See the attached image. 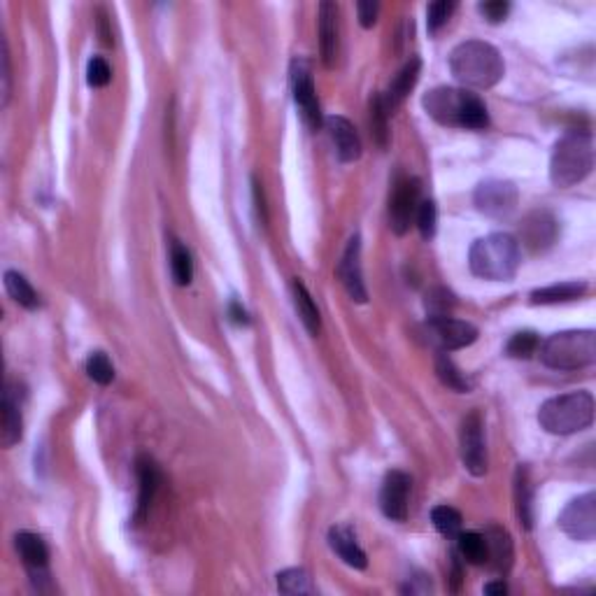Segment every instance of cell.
Here are the masks:
<instances>
[{
  "instance_id": "1",
  "label": "cell",
  "mask_w": 596,
  "mask_h": 596,
  "mask_svg": "<svg viewBox=\"0 0 596 596\" xmlns=\"http://www.w3.org/2000/svg\"><path fill=\"white\" fill-rule=\"evenodd\" d=\"M450 70L454 79L469 89H491L506 75V64L494 45L466 40L450 54Z\"/></svg>"
},
{
  "instance_id": "2",
  "label": "cell",
  "mask_w": 596,
  "mask_h": 596,
  "mask_svg": "<svg viewBox=\"0 0 596 596\" xmlns=\"http://www.w3.org/2000/svg\"><path fill=\"white\" fill-rule=\"evenodd\" d=\"M422 106L427 115L439 124H443V126L470 128V131H480V128L490 126V115H487L485 103L466 89L439 86V89L429 91L424 96Z\"/></svg>"
},
{
  "instance_id": "3",
  "label": "cell",
  "mask_w": 596,
  "mask_h": 596,
  "mask_svg": "<svg viewBox=\"0 0 596 596\" xmlns=\"http://www.w3.org/2000/svg\"><path fill=\"white\" fill-rule=\"evenodd\" d=\"M470 273L490 282H508L522 266V249L510 233H491L475 240L469 252Z\"/></svg>"
},
{
  "instance_id": "4",
  "label": "cell",
  "mask_w": 596,
  "mask_h": 596,
  "mask_svg": "<svg viewBox=\"0 0 596 596\" xmlns=\"http://www.w3.org/2000/svg\"><path fill=\"white\" fill-rule=\"evenodd\" d=\"M594 168V140L587 131H569L557 140L550 158V180L560 189L581 185Z\"/></svg>"
},
{
  "instance_id": "5",
  "label": "cell",
  "mask_w": 596,
  "mask_h": 596,
  "mask_svg": "<svg viewBox=\"0 0 596 596\" xmlns=\"http://www.w3.org/2000/svg\"><path fill=\"white\" fill-rule=\"evenodd\" d=\"M591 422H594V396L585 389L552 396L539 410V424L552 436L585 431Z\"/></svg>"
},
{
  "instance_id": "6",
  "label": "cell",
  "mask_w": 596,
  "mask_h": 596,
  "mask_svg": "<svg viewBox=\"0 0 596 596\" xmlns=\"http://www.w3.org/2000/svg\"><path fill=\"white\" fill-rule=\"evenodd\" d=\"M540 361L552 370H581L596 361V333L591 328L560 331L539 348Z\"/></svg>"
},
{
  "instance_id": "7",
  "label": "cell",
  "mask_w": 596,
  "mask_h": 596,
  "mask_svg": "<svg viewBox=\"0 0 596 596\" xmlns=\"http://www.w3.org/2000/svg\"><path fill=\"white\" fill-rule=\"evenodd\" d=\"M460 445H461V461L464 469L475 478H482L487 473V445H485V422L478 410L469 412L461 422L460 431Z\"/></svg>"
},
{
  "instance_id": "8",
  "label": "cell",
  "mask_w": 596,
  "mask_h": 596,
  "mask_svg": "<svg viewBox=\"0 0 596 596\" xmlns=\"http://www.w3.org/2000/svg\"><path fill=\"white\" fill-rule=\"evenodd\" d=\"M560 529L578 543H591L596 539V494L578 496L560 515Z\"/></svg>"
},
{
  "instance_id": "9",
  "label": "cell",
  "mask_w": 596,
  "mask_h": 596,
  "mask_svg": "<svg viewBox=\"0 0 596 596\" xmlns=\"http://www.w3.org/2000/svg\"><path fill=\"white\" fill-rule=\"evenodd\" d=\"M475 207L491 219H508L518 210V187L508 180H485L473 194Z\"/></svg>"
},
{
  "instance_id": "10",
  "label": "cell",
  "mask_w": 596,
  "mask_h": 596,
  "mask_svg": "<svg viewBox=\"0 0 596 596\" xmlns=\"http://www.w3.org/2000/svg\"><path fill=\"white\" fill-rule=\"evenodd\" d=\"M419 180L417 177H403L396 182L389 198V227L396 236H406L410 224L415 222L417 207H419Z\"/></svg>"
},
{
  "instance_id": "11",
  "label": "cell",
  "mask_w": 596,
  "mask_h": 596,
  "mask_svg": "<svg viewBox=\"0 0 596 596\" xmlns=\"http://www.w3.org/2000/svg\"><path fill=\"white\" fill-rule=\"evenodd\" d=\"M291 91H294V103L301 112L303 122L310 131H317V128L324 124L322 116V106H319V98H317L315 82H312V73L303 61H294V70H291Z\"/></svg>"
},
{
  "instance_id": "12",
  "label": "cell",
  "mask_w": 596,
  "mask_h": 596,
  "mask_svg": "<svg viewBox=\"0 0 596 596\" xmlns=\"http://www.w3.org/2000/svg\"><path fill=\"white\" fill-rule=\"evenodd\" d=\"M557 236H560V222L554 219L552 212L533 210L522 219L518 243H522V247H527L529 252L539 254L552 247Z\"/></svg>"
},
{
  "instance_id": "13",
  "label": "cell",
  "mask_w": 596,
  "mask_h": 596,
  "mask_svg": "<svg viewBox=\"0 0 596 596\" xmlns=\"http://www.w3.org/2000/svg\"><path fill=\"white\" fill-rule=\"evenodd\" d=\"M429 336L433 343H439L440 352H454V349H464L478 340V328L473 324L464 322V319H454V317H436L429 319Z\"/></svg>"
},
{
  "instance_id": "14",
  "label": "cell",
  "mask_w": 596,
  "mask_h": 596,
  "mask_svg": "<svg viewBox=\"0 0 596 596\" xmlns=\"http://www.w3.org/2000/svg\"><path fill=\"white\" fill-rule=\"evenodd\" d=\"M410 475L403 470H389L382 480L380 508L391 522H406L408 501H410Z\"/></svg>"
},
{
  "instance_id": "15",
  "label": "cell",
  "mask_w": 596,
  "mask_h": 596,
  "mask_svg": "<svg viewBox=\"0 0 596 596\" xmlns=\"http://www.w3.org/2000/svg\"><path fill=\"white\" fill-rule=\"evenodd\" d=\"M338 278L343 282L345 291L354 303L369 301V291L364 285V273H361V237L354 233L349 237L348 247L343 252V259L338 264Z\"/></svg>"
},
{
  "instance_id": "16",
  "label": "cell",
  "mask_w": 596,
  "mask_h": 596,
  "mask_svg": "<svg viewBox=\"0 0 596 596\" xmlns=\"http://www.w3.org/2000/svg\"><path fill=\"white\" fill-rule=\"evenodd\" d=\"M15 548L22 557L24 566H26L31 581L35 582L37 587L47 582L49 578V550L45 545V540L37 536V533L31 531H19L15 536Z\"/></svg>"
},
{
  "instance_id": "17",
  "label": "cell",
  "mask_w": 596,
  "mask_h": 596,
  "mask_svg": "<svg viewBox=\"0 0 596 596\" xmlns=\"http://www.w3.org/2000/svg\"><path fill=\"white\" fill-rule=\"evenodd\" d=\"M136 475H137V506H136V524H140L145 520V515L149 512V506H152L154 496H157L158 485H161V470H158L157 461L152 457H137L136 461Z\"/></svg>"
},
{
  "instance_id": "18",
  "label": "cell",
  "mask_w": 596,
  "mask_h": 596,
  "mask_svg": "<svg viewBox=\"0 0 596 596\" xmlns=\"http://www.w3.org/2000/svg\"><path fill=\"white\" fill-rule=\"evenodd\" d=\"M328 136L336 145V154L343 164H354L361 157V140L357 136V128L352 126L349 119L340 115H333L327 119Z\"/></svg>"
},
{
  "instance_id": "19",
  "label": "cell",
  "mask_w": 596,
  "mask_h": 596,
  "mask_svg": "<svg viewBox=\"0 0 596 596\" xmlns=\"http://www.w3.org/2000/svg\"><path fill=\"white\" fill-rule=\"evenodd\" d=\"M485 543H487V561L494 573L506 575L508 571L512 569V557H515V550H512V539L510 533L503 527H490L485 533Z\"/></svg>"
},
{
  "instance_id": "20",
  "label": "cell",
  "mask_w": 596,
  "mask_h": 596,
  "mask_svg": "<svg viewBox=\"0 0 596 596\" xmlns=\"http://www.w3.org/2000/svg\"><path fill=\"white\" fill-rule=\"evenodd\" d=\"M24 436V417L19 394L12 382H7L3 391V429H0V440L5 448H15Z\"/></svg>"
},
{
  "instance_id": "21",
  "label": "cell",
  "mask_w": 596,
  "mask_h": 596,
  "mask_svg": "<svg viewBox=\"0 0 596 596\" xmlns=\"http://www.w3.org/2000/svg\"><path fill=\"white\" fill-rule=\"evenodd\" d=\"M319 49H322V61L327 68H333L338 58V5L322 3L319 5Z\"/></svg>"
},
{
  "instance_id": "22",
  "label": "cell",
  "mask_w": 596,
  "mask_h": 596,
  "mask_svg": "<svg viewBox=\"0 0 596 596\" xmlns=\"http://www.w3.org/2000/svg\"><path fill=\"white\" fill-rule=\"evenodd\" d=\"M419 70H422V61H419L417 56H412L410 61H408V64L399 70V75H396L394 82L389 85L387 94L382 96L385 110L389 112V115L396 110V107L401 106V103L408 98V94L415 89L417 79H419Z\"/></svg>"
},
{
  "instance_id": "23",
  "label": "cell",
  "mask_w": 596,
  "mask_h": 596,
  "mask_svg": "<svg viewBox=\"0 0 596 596\" xmlns=\"http://www.w3.org/2000/svg\"><path fill=\"white\" fill-rule=\"evenodd\" d=\"M328 545H331L333 552H336L345 564L352 566V569L364 571L366 566H369L366 552L359 548V543L354 539V533L349 531L348 527H331V531H328Z\"/></svg>"
},
{
  "instance_id": "24",
  "label": "cell",
  "mask_w": 596,
  "mask_h": 596,
  "mask_svg": "<svg viewBox=\"0 0 596 596\" xmlns=\"http://www.w3.org/2000/svg\"><path fill=\"white\" fill-rule=\"evenodd\" d=\"M515 508H518V520L527 531L533 527V485L531 475L524 464L515 470Z\"/></svg>"
},
{
  "instance_id": "25",
  "label": "cell",
  "mask_w": 596,
  "mask_h": 596,
  "mask_svg": "<svg viewBox=\"0 0 596 596\" xmlns=\"http://www.w3.org/2000/svg\"><path fill=\"white\" fill-rule=\"evenodd\" d=\"M291 296H294L296 312L301 317L306 331L310 333V336H317L319 328H322V317H319V310H317L315 301H312L310 291L306 289V285H303L301 280H294L291 282Z\"/></svg>"
},
{
  "instance_id": "26",
  "label": "cell",
  "mask_w": 596,
  "mask_h": 596,
  "mask_svg": "<svg viewBox=\"0 0 596 596\" xmlns=\"http://www.w3.org/2000/svg\"><path fill=\"white\" fill-rule=\"evenodd\" d=\"M582 294H587L585 282H561V285H550L533 291L531 303H536V306H554V303L575 301Z\"/></svg>"
},
{
  "instance_id": "27",
  "label": "cell",
  "mask_w": 596,
  "mask_h": 596,
  "mask_svg": "<svg viewBox=\"0 0 596 596\" xmlns=\"http://www.w3.org/2000/svg\"><path fill=\"white\" fill-rule=\"evenodd\" d=\"M5 289L12 301L28 308V310H35L37 303H40L37 291L33 289L31 282H28L22 273H16V270H7L5 273Z\"/></svg>"
},
{
  "instance_id": "28",
  "label": "cell",
  "mask_w": 596,
  "mask_h": 596,
  "mask_svg": "<svg viewBox=\"0 0 596 596\" xmlns=\"http://www.w3.org/2000/svg\"><path fill=\"white\" fill-rule=\"evenodd\" d=\"M457 552H460L461 560L469 561V564L482 566L487 561L485 536L478 531H460L457 533Z\"/></svg>"
},
{
  "instance_id": "29",
  "label": "cell",
  "mask_w": 596,
  "mask_h": 596,
  "mask_svg": "<svg viewBox=\"0 0 596 596\" xmlns=\"http://www.w3.org/2000/svg\"><path fill=\"white\" fill-rule=\"evenodd\" d=\"M389 112L385 110V103H382V94H375L370 98L369 106V124H370V136L378 143V147L385 149L387 143H389Z\"/></svg>"
},
{
  "instance_id": "30",
  "label": "cell",
  "mask_w": 596,
  "mask_h": 596,
  "mask_svg": "<svg viewBox=\"0 0 596 596\" xmlns=\"http://www.w3.org/2000/svg\"><path fill=\"white\" fill-rule=\"evenodd\" d=\"M278 590L289 596L317 594V587L312 585V578L306 569H287L278 573Z\"/></svg>"
},
{
  "instance_id": "31",
  "label": "cell",
  "mask_w": 596,
  "mask_h": 596,
  "mask_svg": "<svg viewBox=\"0 0 596 596\" xmlns=\"http://www.w3.org/2000/svg\"><path fill=\"white\" fill-rule=\"evenodd\" d=\"M436 373H439L440 382H443L448 389L460 391V394L470 391V380L466 378L464 373H461L460 369H457V364L450 359L448 352H440L439 357H436Z\"/></svg>"
},
{
  "instance_id": "32",
  "label": "cell",
  "mask_w": 596,
  "mask_h": 596,
  "mask_svg": "<svg viewBox=\"0 0 596 596\" xmlns=\"http://www.w3.org/2000/svg\"><path fill=\"white\" fill-rule=\"evenodd\" d=\"M170 270H173V280L175 285L187 287L194 280V259H191V252L182 243L175 240L173 247H170Z\"/></svg>"
},
{
  "instance_id": "33",
  "label": "cell",
  "mask_w": 596,
  "mask_h": 596,
  "mask_svg": "<svg viewBox=\"0 0 596 596\" xmlns=\"http://www.w3.org/2000/svg\"><path fill=\"white\" fill-rule=\"evenodd\" d=\"M431 522L443 536L457 539V533L461 531V512L452 506H436L431 510Z\"/></svg>"
},
{
  "instance_id": "34",
  "label": "cell",
  "mask_w": 596,
  "mask_h": 596,
  "mask_svg": "<svg viewBox=\"0 0 596 596\" xmlns=\"http://www.w3.org/2000/svg\"><path fill=\"white\" fill-rule=\"evenodd\" d=\"M540 338L533 331H520L508 340V354L515 359H531L533 354L539 352Z\"/></svg>"
},
{
  "instance_id": "35",
  "label": "cell",
  "mask_w": 596,
  "mask_h": 596,
  "mask_svg": "<svg viewBox=\"0 0 596 596\" xmlns=\"http://www.w3.org/2000/svg\"><path fill=\"white\" fill-rule=\"evenodd\" d=\"M424 306H427L429 319H436V317H452L450 312H452L454 308V296L450 294L448 289H443V287H436V289H429Z\"/></svg>"
},
{
  "instance_id": "36",
  "label": "cell",
  "mask_w": 596,
  "mask_h": 596,
  "mask_svg": "<svg viewBox=\"0 0 596 596\" xmlns=\"http://www.w3.org/2000/svg\"><path fill=\"white\" fill-rule=\"evenodd\" d=\"M86 373H89V378L94 382H98V385H110L112 380H115V366H112V361L107 359L106 352H94L86 359Z\"/></svg>"
},
{
  "instance_id": "37",
  "label": "cell",
  "mask_w": 596,
  "mask_h": 596,
  "mask_svg": "<svg viewBox=\"0 0 596 596\" xmlns=\"http://www.w3.org/2000/svg\"><path fill=\"white\" fill-rule=\"evenodd\" d=\"M454 10H457V3H448V0H436V3H431V5L427 7L429 33L436 35V33H439L440 28L450 22V16H452Z\"/></svg>"
},
{
  "instance_id": "38",
  "label": "cell",
  "mask_w": 596,
  "mask_h": 596,
  "mask_svg": "<svg viewBox=\"0 0 596 596\" xmlns=\"http://www.w3.org/2000/svg\"><path fill=\"white\" fill-rule=\"evenodd\" d=\"M415 224L422 233V237H433L436 236V224H439V210H436V203L433 201H422L419 207H417Z\"/></svg>"
},
{
  "instance_id": "39",
  "label": "cell",
  "mask_w": 596,
  "mask_h": 596,
  "mask_svg": "<svg viewBox=\"0 0 596 596\" xmlns=\"http://www.w3.org/2000/svg\"><path fill=\"white\" fill-rule=\"evenodd\" d=\"M112 79V70L110 66H107V61L103 56H94L89 61V66H86V82H89V86H94V89H103V86L110 85Z\"/></svg>"
},
{
  "instance_id": "40",
  "label": "cell",
  "mask_w": 596,
  "mask_h": 596,
  "mask_svg": "<svg viewBox=\"0 0 596 596\" xmlns=\"http://www.w3.org/2000/svg\"><path fill=\"white\" fill-rule=\"evenodd\" d=\"M478 10H480V15L485 16L490 24H499L503 22L508 12H510V3H506V0H487V3L478 5Z\"/></svg>"
},
{
  "instance_id": "41",
  "label": "cell",
  "mask_w": 596,
  "mask_h": 596,
  "mask_svg": "<svg viewBox=\"0 0 596 596\" xmlns=\"http://www.w3.org/2000/svg\"><path fill=\"white\" fill-rule=\"evenodd\" d=\"M357 12H359L361 26L373 28L375 22H378V15H380V3H375V0H361V3H357Z\"/></svg>"
},
{
  "instance_id": "42",
  "label": "cell",
  "mask_w": 596,
  "mask_h": 596,
  "mask_svg": "<svg viewBox=\"0 0 596 596\" xmlns=\"http://www.w3.org/2000/svg\"><path fill=\"white\" fill-rule=\"evenodd\" d=\"M3 107H7L12 96V68H10V49H7V43L3 40Z\"/></svg>"
},
{
  "instance_id": "43",
  "label": "cell",
  "mask_w": 596,
  "mask_h": 596,
  "mask_svg": "<svg viewBox=\"0 0 596 596\" xmlns=\"http://www.w3.org/2000/svg\"><path fill=\"white\" fill-rule=\"evenodd\" d=\"M252 198H254V210H257V219L261 224L268 222V212H266V198L264 189H261V182L257 177H252Z\"/></svg>"
},
{
  "instance_id": "44",
  "label": "cell",
  "mask_w": 596,
  "mask_h": 596,
  "mask_svg": "<svg viewBox=\"0 0 596 596\" xmlns=\"http://www.w3.org/2000/svg\"><path fill=\"white\" fill-rule=\"evenodd\" d=\"M228 315H231V322L237 324V327H247L249 324V315L240 301H231L228 303Z\"/></svg>"
},
{
  "instance_id": "45",
  "label": "cell",
  "mask_w": 596,
  "mask_h": 596,
  "mask_svg": "<svg viewBox=\"0 0 596 596\" xmlns=\"http://www.w3.org/2000/svg\"><path fill=\"white\" fill-rule=\"evenodd\" d=\"M98 33H101L103 45L112 47V33H110V26H107V16L103 10H98Z\"/></svg>"
},
{
  "instance_id": "46",
  "label": "cell",
  "mask_w": 596,
  "mask_h": 596,
  "mask_svg": "<svg viewBox=\"0 0 596 596\" xmlns=\"http://www.w3.org/2000/svg\"><path fill=\"white\" fill-rule=\"evenodd\" d=\"M485 594H490V596H503V594H508V585L503 581L490 582V585H485Z\"/></svg>"
}]
</instances>
